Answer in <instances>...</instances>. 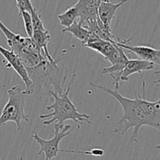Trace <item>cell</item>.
Here are the masks:
<instances>
[{"instance_id": "obj_19", "label": "cell", "mask_w": 160, "mask_h": 160, "mask_svg": "<svg viewBox=\"0 0 160 160\" xmlns=\"http://www.w3.org/2000/svg\"><path fill=\"white\" fill-rule=\"evenodd\" d=\"M16 3H17V8H18L19 14H20L23 11L30 13L31 9L34 8L32 3H31V0H16Z\"/></svg>"}, {"instance_id": "obj_7", "label": "cell", "mask_w": 160, "mask_h": 160, "mask_svg": "<svg viewBox=\"0 0 160 160\" xmlns=\"http://www.w3.org/2000/svg\"><path fill=\"white\" fill-rule=\"evenodd\" d=\"M0 53L6 61V67L13 68V70L17 72V75L23 80V83L25 85V89L23 90V93L27 96L31 95L32 83H31V79L28 76L26 67L23 66V63L21 62L19 56L12 50H7V49L4 48L2 45H0Z\"/></svg>"}, {"instance_id": "obj_10", "label": "cell", "mask_w": 160, "mask_h": 160, "mask_svg": "<svg viewBox=\"0 0 160 160\" xmlns=\"http://www.w3.org/2000/svg\"><path fill=\"white\" fill-rule=\"evenodd\" d=\"M82 46L95 50L102 55L106 61L110 62L111 65L116 64L120 57V46L109 41L97 39L93 42L83 44Z\"/></svg>"}, {"instance_id": "obj_14", "label": "cell", "mask_w": 160, "mask_h": 160, "mask_svg": "<svg viewBox=\"0 0 160 160\" xmlns=\"http://www.w3.org/2000/svg\"><path fill=\"white\" fill-rule=\"evenodd\" d=\"M62 31L63 33H70L73 37L81 41V42L85 41V39L88 37V31L87 28L83 26L82 24H81L77 20H75L70 26L64 28Z\"/></svg>"}, {"instance_id": "obj_11", "label": "cell", "mask_w": 160, "mask_h": 160, "mask_svg": "<svg viewBox=\"0 0 160 160\" xmlns=\"http://www.w3.org/2000/svg\"><path fill=\"white\" fill-rule=\"evenodd\" d=\"M0 30L6 39L8 45L10 47V50L18 55L23 50L28 42L29 37H23L19 34H15L11 31L0 20Z\"/></svg>"}, {"instance_id": "obj_8", "label": "cell", "mask_w": 160, "mask_h": 160, "mask_svg": "<svg viewBox=\"0 0 160 160\" xmlns=\"http://www.w3.org/2000/svg\"><path fill=\"white\" fill-rule=\"evenodd\" d=\"M131 38L129 39L121 40L117 36V40L114 41L116 45H119L121 48L128 50L129 51L135 53L141 60L148 61L152 64H160V50L157 49H154L152 47L147 46V45H128L130 42H131Z\"/></svg>"}, {"instance_id": "obj_17", "label": "cell", "mask_w": 160, "mask_h": 160, "mask_svg": "<svg viewBox=\"0 0 160 160\" xmlns=\"http://www.w3.org/2000/svg\"><path fill=\"white\" fill-rule=\"evenodd\" d=\"M20 15L21 16L22 18H23V24H24V28L25 31H26L27 35H28V37L32 38L33 32H34V28H33L31 13H30L29 12H27V11H23V12H22Z\"/></svg>"}, {"instance_id": "obj_18", "label": "cell", "mask_w": 160, "mask_h": 160, "mask_svg": "<svg viewBox=\"0 0 160 160\" xmlns=\"http://www.w3.org/2000/svg\"><path fill=\"white\" fill-rule=\"evenodd\" d=\"M31 16V20H32L33 28L34 30H44L45 29V26L43 24V22L42 20V17H41V14L38 12L37 9L35 8H33L31 11L30 12Z\"/></svg>"}, {"instance_id": "obj_6", "label": "cell", "mask_w": 160, "mask_h": 160, "mask_svg": "<svg viewBox=\"0 0 160 160\" xmlns=\"http://www.w3.org/2000/svg\"><path fill=\"white\" fill-rule=\"evenodd\" d=\"M131 0H120L119 3H112L110 0H104L101 2L98 8V17L100 20L99 28L106 34L110 42H114L116 35L112 33L111 23L115 17L117 11L121 6H123L127 2Z\"/></svg>"}, {"instance_id": "obj_5", "label": "cell", "mask_w": 160, "mask_h": 160, "mask_svg": "<svg viewBox=\"0 0 160 160\" xmlns=\"http://www.w3.org/2000/svg\"><path fill=\"white\" fill-rule=\"evenodd\" d=\"M71 129L70 125H64L62 129L59 128L56 124L54 125V136L50 140L42 139L38 135L35 131L33 132L32 137L35 142L40 146L38 155L45 153V160H52L53 158H59L58 153L59 152V143L64 137L70 135L69 130Z\"/></svg>"}, {"instance_id": "obj_15", "label": "cell", "mask_w": 160, "mask_h": 160, "mask_svg": "<svg viewBox=\"0 0 160 160\" xmlns=\"http://www.w3.org/2000/svg\"><path fill=\"white\" fill-rule=\"evenodd\" d=\"M57 17L60 24L64 28H67L78 18V9L74 6L69 7L65 12L59 14Z\"/></svg>"}, {"instance_id": "obj_16", "label": "cell", "mask_w": 160, "mask_h": 160, "mask_svg": "<svg viewBox=\"0 0 160 160\" xmlns=\"http://www.w3.org/2000/svg\"><path fill=\"white\" fill-rule=\"evenodd\" d=\"M59 152H65L70 154H81V155H91L94 157H102L104 155L105 152L102 148H93L90 151H77V150H63L59 149Z\"/></svg>"}, {"instance_id": "obj_4", "label": "cell", "mask_w": 160, "mask_h": 160, "mask_svg": "<svg viewBox=\"0 0 160 160\" xmlns=\"http://www.w3.org/2000/svg\"><path fill=\"white\" fill-rule=\"evenodd\" d=\"M7 93L9 99L0 115V127L8 122H13L17 125V131L19 132L22 128V122L29 121V118L25 114L27 95L20 86H13Z\"/></svg>"}, {"instance_id": "obj_9", "label": "cell", "mask_w": 160, "mask_h": 160, "mask_svg": "<svg viewBox=\"0 0 160 160\" xmlns=\"http://www.w3.org/2000/svg\"><path fill=\"white\" fill-rule=\"evenodd\" d=\"M154 69V64L148 61H143L141 59H130L128 60L124 68L117 75H113V82L116 89H119V82H127L129 80V77L135 73H142V72L151 71Z\"/></svg>"}, {"instance_id": "obj_20", "label": "cell", "mask_w": 160, "mask_h": 160, "mask_svg": "<svg viewBox=\"0 0 160 160\" xmlns=\"http://www.w3.org/2000/svg\"><path fill=\"white\" fill-rule=\"evenodd\" d=\"M0 160H2V159H1V158H0ZM19 160H23V158H20V159H19Z\"/></svg>"}, {"instance_id": "obj_12", "label": "cell", "mask_w": 160, "mask_h": 160, "mask_svg": "<svg viewBox=\"0 0 160 160\" xmlns=\"http://www.w3.org/2000/svg\"><path fill=\"white\" fill-rule=\"evenodd\" d=\"M31 39L35 42L41 49L42 53L45 56V57L50 61H54L55 59L52 58V56L49 54L48 50V43L49 42L50 39H51V36H50L49 31L45 28L44 30H34L33 32V35Z\"/></svg>"}, {"instance_id": "obj_2", "label": "cell", "mask_w": 160, "mask_h": 160, "mask_svg": "<svg viewBox=\"0 0 160 160\" xmlns=\"http://www.w3.org/2000/svg\"><path fill=\"white\" fill-rule=\"evenodd\" d=\"M61 58L50 61L46 57L31 68H26L28 76L32 83L31 95L38 100H42L50 94L51 91L58 93L63 92V86L68 78L69 70L66 67H60L59 62Z\"/></svg>"}, {"instance_id": "obj_3", "label": "cell", "mask_w": 160, "mask_h": 160, "mask_svg": "<svg viewBox=\"0 0 160 160\" xmlns=\"http://www.w3.org/2000/svg\"><path fill=\"white\" fill-rule=\"evenodd\" d=\"M71 84H69L67 89L62 93H58L56 91L50 92V101L52 104L45 107L46 110L52 109V112L49 114L41 115L39 119H45L52 117L51 119H46L43 122V125H49L54 122L60 129L64 125V122L67 120H72L76 122L78 128H81L82 122H85L88 124H92L90 116L87 114L80 113L77 107L69 97Z\"/></svg>"}, {"instance_id": "obj_13", "label": "cell", "mask_w": 160, "mask_h": 160, "mask_svg": "<svg viewBox=\"0 0 160 160\" xmlns=\"http://www.w3.org/2000/svg\"><path fill=\"white\" fill-rule=\"evenodd\" d=\"M128 60H129L128 56L125 53L123 49L120 47V59H119V61H117L116 64L111 65L110 67H104V68H102V73L109 74L111 76H113V75L120 73V72L124 68L127 63H128Z\"/></svg>"}, {"instance_id": "obj_1", "label": "cell", "mask_w": 160, "mask_h": 160, "mask_svg": "<svg viewBox=\"0 0 160 160\" xmlns=\"http://www.w3.org/2000/svg\"><path fill=\"white\" fill-rule=\"evenodd\" d=\"M90 85L99 90L110 94L117 99L123 110L121 119L117 122L112 132L124 135L131 128L134 129L131 136V142H138L139 130L143 125L160 129V99L156 101H148L145 98V82L142 78L143 97L138 95L134 91L135 98L125 97L120 93L117 89H112L102 85L90 83Z\"/></svg>"}]
</instances>
